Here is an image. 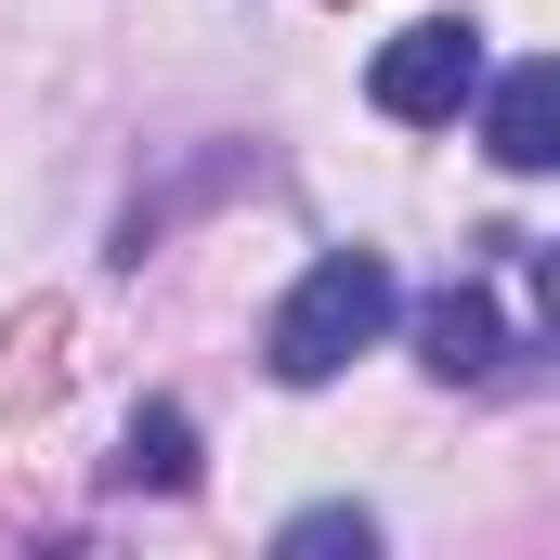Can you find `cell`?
<instances>
[{
    "mask_svg": "<svg viewBox=\"0 0 560 560\" xmlns=\"http://www.w3.org/2000/svg\"><path fill=\"white\" fill-rule=\"evenodd\" d=\"M482 143H495V170H548V156H560V66H548V52L495 79V118H482Z\"/></svg>",
    "mask_w": 560,
    "mask_h": 560,
    "instance_id": "cell-4",
    "label": "cell"
},
{
    "mask_svg": "<svg viewBox=\"0 0 560 560\" xmlns=\"http://www.w3.org/2000/svg\"><path fill=\"white\" fill-rule=\"evenodd\" d=\"M66 339H79V313H66V300H26V313L0 326V418H13V430L79 378V352H66Z\"/></svg>",
    "mask_w": 560,
    "mask_h": 560,
    "instance_id": "cell-3",
    "label": "cell"
},
{
    "mask_svg": "<svg viewBox=\"0 0 560 560\" xmlns=\"http://www.w3.org/2000/svg\"><path fill=\"white\" fill-rule=\"evenodd\" d=\"M365 92H378V118H405V131H443L469 92H482V26H405L378 66H365Z\"/></svg>",
    "mask_w": 560,
    "mask_h": 560,
    "instance_id": "cell-2",
    "label": "cell"
},
{
    "mask_svg": "<svg viewBox=\"0 0 560 560\" xmlns=\"http://www.w3.org/2000/svg\"><path fill=\"white\" fill-rule=\"evenodd\" d=\"M105 482H118V495H183V482H196V418H183V405H143V418L118 430V456H105Z\"/></svg>",
    "mask_w": 560,
    "mask_h": 560,
    "instance_id": "cell-6",
    "label": "cell"
},
{
    "mask_svg": "<svg viewBox=\"0 0 560 560\" xmlns=\"http://www.w3.org/2000/svg\"><path fill=\"white\" fill-rule=\"evenodd\" d=\"M495 352H509V326H495V300H482V287L418 300V365H430V378H495Z\"/></svg>",
    "mask_w": 560,
    "mask_h": 560,
    "instance_id": "cell-5",
    "label": "cell"
},
{
    "mask_svg": "<svg viewBox=\"0 0 560 560\" xmlns=\"http://www.w3.org/2000/svg\"><path fill=\"white\" fill-rule=\"evenodd\" d=\"M275 548H287V560H365V548H378V522H365V509H300Z\"/></svg>",
    "mask_w": 560,
    "mask_h": 560,
    "instance_id": "cell-7",
    "label": "cell"
},
{
    "mask_svg": "<svg viewBox=\"0 0 560 560\" xmlns=\"http://www.w3.org/2000/svg\"><path fill=\"white\" fill-rule=\"evenodd\" d=\"M378 326H392V261H378V248H326V261L300 275V300L275 313V378H287V392L339 378Z\"/></svg>",
    "mask_w": 560,
    "mask_h": 560,
    "instance_id": "cell-1",
    "label": "cell"
}]
</instances>
